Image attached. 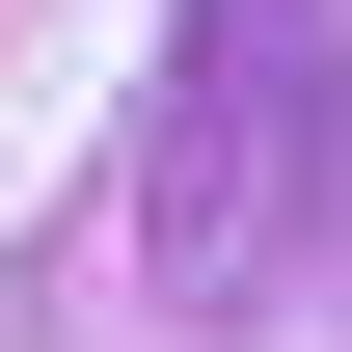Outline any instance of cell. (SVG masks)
<instances>
[{
	"instance_id": "1",
	"label": "cell",
	"mask_w": 352,
	"mask_h": 352,
	"mask_svg": "<svg viewBox=\"0 0 352 352\" xmlns=\"http://www.w3.org/2000/svg\"><path fill=\"white\" fill-rule=\"evenodd\" d=\"M135 298L271 325L352 298V0H190L135 82Z\"/></svg>"
}]
</instances>
